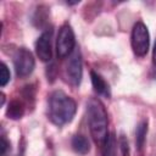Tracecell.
<instances>
[{
  "label": "cell",
  "mask_w": 156,
  "mask_h": 156,
  "mask_svg": "<svg viewBox=\"0 0 156 156\" xmlns=\"http://www.w3.org/2000/svg\"><path fill=\"white\" fill-rule=\"evenodd\" d=\"M146 133H147V122L141 121L135 129V143H136V146L139 150H141L144 144H145Z\"/></svg>",
  "instance_id": "12"
},
{
  "label": "cell",
  "mask_w": 156,
  "mask_h": 156,
  "mask_svg": "<svg viewBox=\"0 0 156 156\" xmlns=\"http://www.w3.org/2000/svg\"><path fill=\"white\" fill-rule=\"evenodd\" d=\"M102 147V156H116L117 151V140L113 133H108L106 140L101 145Z\"/></svg>",
  "instance_id": "11"
},
{
  "label": "cell",
  "mask_w": 156,
  "mask_h": 156,
  "mask_svg": "<svg viewBox=\"0 0 156 156\" xmlns=\"http://www.w3.org/2000/svg\"><path fill=\"white\" fill-rule=\"evenodd\" d=\"M24 113V105L20 100H12L6 110V116L11 119H18Z\"/></svg>",
  "instance_id": "10"
},
{
  "label": "cell",
  "mask_w": 156,
  "mask_h": 156,
  "mask_svg": "<svg viewBox=\"0 0 156 156\" xmlns=\"http://www.w3.org/2000/svg\"><path fill=\"white\" fill-rule=\"evenodd\" d=\"M51 39H52V29H46L40 34L35 43V51L38 57L43 62H49L52 58V49H51Z\"/></svg>",
  "instance_id": "7"
},
{
  "label": "cell",
  "mask_w": 156,
  "mask_h": 156,
  "mask_svg": "<svg viewBox=\"0 0 156 156\" xmlns=\"http://www.w3.org/2000/svg\"><path fill=\"white\" fill-rule=\"evenodd\" d=\"M118 145H119L122 156H128V155H129V146H128V141H127V139L124 138V135H121V136H119Z\"/></svg>",
  "instance_id": "14"
},
{
  "label": "cell",
  "mask_w": 156,
  "mask_h": 156,
  "mask_svg": "<svg viewBox=\"0 0 156 156\" xmlns=\"http://www.w3.org/2000/svg\"><path fill=\"white\" fill-rule=\"evenodd\" d=\"M132 49L136 56H145L149 51V44H150V35L147 27L143 22H136L133 26L132 29Z\"/></svg>",
  "instance_id": "3"
},
{
  "label": "cell",
  "mask_w": 156,
  "mask_h": 156,
  "mask_svg": "<svg viewBox=\"0 0 156 156\" xmlns=\"http://www.w3.org/2000/svg\"><path fill=\"white\" fill-rule=\"evenodd\" d=\"M76 101L62 90H55L49 96L48 115L50 121L56 126H63L71 122L76 115Z\"/></svg>",
  "instance_id": "1"
},
{
  "label": "cell",
  "mask_w": 156,
  "mask_h": 156,
  "mask_svg": "<svg viewBox=\"0 0 156 156\" xmlns=\"http://www.w3.org/2000/svg\"><path fill=\"white\" fill-rule=\"evenodd\" d=\"M71 145H72V149L74 150V152H77L78 155H87L90 151L89 140L84 135H80V134H77L72 138Z\"/></svg>",
  "instance_id": "9"
},
{
  "label": "cell",
  "mask_w": 156,
  "mask_h": 156,
  "mask_svg": "<svg viewBox=\"0 0 156 156\" xmlns=\"http://www.w3.org/2000/svg\"><path fill=\"white\" fill-rule=\"evenodd\" d=\"M152 61H154V65L156 66V41H155V45H154V51H152Z\"/></svg>",
  "instance_id": "16"
},
{
  "label": "cell",
  "mask_w": 156,
  "mask_h": 156,
  "mask_svg": "<svg viewBox=\"0 0 156 156\" xmlns=\"http://www.w3.org/2000/svg\"><path fill=\"white\" fill-rule=\"evenodd\" d=\"M13 66H15L16 74L18 77L22 78V77L29 76L33 72L35 66L33 54L26 48L17 49V51L13 55Z\"/></svg>",
  "instance_id": "6"
},
{
  "label": "cell",
  "mask_w": 156,
  "mask_h": 156,
  "mask_svg": "<svg viewBox=\"0 0 156 156\" xmlns=\"http://www.w3.org/2000/svg\"><path fill=\"white\" fill-rule=\"evenodd\" d=\"M90 78H91V84H93L94 90H95L99 95H101V96L110 98L111 90H110L108 83H107L99 73H96L95 71H91V72H90Z\"/></svg>",
  "instance_id": "8"
},
{
  "label": "cell",
  "mask_w": 156,
  "mask_h": 156,
  "mask_svg": "<svg viewBox=\"0 0 156 156\" xmlns=\"http://www.w3.org/2000/svg\"><path fill=\"white\" fill-rule=\"evenodd\" d=\"M9 146H10V144L7 143L6 138L2 135V136H1V155H2V156H5V155H6V151H7Z\"/></svg>",
  "instance_id": "15"
},
{
  "label": "cell",
  "mask_w": 156,
  "mask_h": 156,
  "mask_svg": "<svg viewBox=\"0 0 156 156\" xmlns=\"http://www.w3.org/2000/svg\"><path fill=\"white\" fill-rule=\"evenodd\" d=\"M83 76V62H82V55L78 49H76L69 56L68 61L65 66V77L66 80L73 85L78 87L80 84Z\"/></svg>",
  "instance_id": "5"
},
{
  "label": "cell",
  "mask_w": 156,
  "mask_h": 156,
  "mask_svg": "<svg viewBox=\"0 0 156 156\" xmlns=\"http://www.w3.org/2000/svg\"><path fill=\"white\" fill-rule=\"evenodd\" d=\"M76 50V38L73 29L69 24H63L57 34L56 52L60 58L68 57Z\"/></svg>",
  "instance_id": "4"
},
{
  "label": "cell",
  "mask_w": 156,
  "mask_h": 156,
  "mask_svg": "<svg viewBox=\"0 0 156 156\" xmlns=\"http://www.w3.org/2000/svg\"><path fill=\"white\" fill-rule=\"evenodd\" d=\"M87 119L94 141L102 145L108 135V117L102 102L91 98L87 104Z\"/></svg>",
  "instance_id": "2"
},
{
  "label": "cell",
  "mask_w": 156,
  "mask_h": 156,
  "mask_svg": "<svg viewBox=\"0 0 156 156\" xmlns=\"http://www.w3.org/2000/svg\"><path fill=\"white\" fill-rule=\"evenodd\" d=\"M10 77H11V74H10L7 66L4 62H1L0 63V85L5 87L10 82Z\"/></svg>",
  "instance_id": "13"
}]
</instances>
